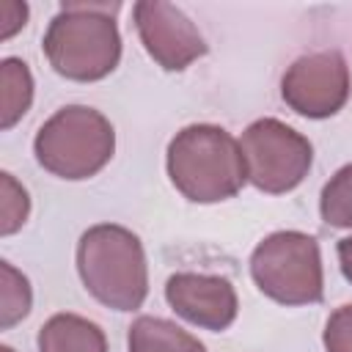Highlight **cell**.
<instances>
[{"label":"cell","mask_w":352,"mask_h":352,"mask_svg":"<svg viewBox=\"0 0 352 352\" xmlns=\"http://www.w3.org/2000/svg\"><path fill=\"white\" fill-rule=\"evenodd\" d=\"M118 3H66L44 33V55L50 66L77 82L107 77L121 60V36L113 14Z\"/></svg>","instance_id":"obj_1"},{"label":"cell","mask_w":352,"mask_h":352,"mask_svg":"<svg viewBox=\"0 0 352 352\" xmlns=\"http://www.w3.org/2000/svg\"><path fill=\"white\" fill-rule=\"evenodd\" d=\"M168 176L195 204L226 201L248 182L239 140L214 124H190L176 132L168 143Z\"/></svg>","instance_id":"obj_2"},{"label":"cell","mask_w":352,"mask_h":352,"mask_svg":"<svg viewBox=\"0 0 352 352\" xmlns=\"http://www.w3.org/2000/svg\"><path fill=\"white\" fill-rule=\"evenodd\" d=\"M77 272L82 286L113 311H135L148 294L143 245L124 226H91L77 242Z\"/></svg>","instance_id":"obj_3"},{"label":"cell","mask_w":352,"mask_h":352,"mask_svg":"<svg viewBox=\"0 0 352 352\" xmlns=\"http://www.w3.org/2000/svg\"><path fill=\"white\" fill-rule=\"evenodd\" d=\"M36 160L52 176L80 182L96 176L116 151L113 124L94 107L66 104L50 116L33 140Z\"/></svg>","instance_id":"obj_4"},{"label":"cell","mask_w":352,"mask_h":352,"mask_svg":"<svg viewBox=\"0 0 352 352\" xmlns=\"http://www.w3.org/2000/svg\"><path fill=\"white\" fill-rule=\"evenodd\" d=\"M250 275L258 292L280 305H308L324 294L319 245L302 231H275L264 236L250 256Z\"/></svg>","instance_id":"obj_5"},{"label":"cell","mask_w":352,"mask_h":352,"mask_svg":"<svg viewBox=\"0 0 352 352\" xmlns=\"http://www.w3.org/2000/svg\"><path fill=\"white\" fill-rule=\"evenodd\" d=\"M248 182L270 195H280L294 190L314 160V148L308 138L278 118L253 121L239 140Z\"/></svg>","instance_id":"obj_6"},{"label":"cell","mask_w":352,"mask_h":352,"mask_svg":"<svg viewBox=\"0 0 352 352\" xmlns=\"http://www.w3.org/2000/svg\"><path fill=\"white\" fill-rule=\"evenodd\" d=\"M283 102L305 118L336 116L349 96V66L338 50L297 58L280 80Z\"/></svg>","instance_id":"obj_7"},{"label":"cell","mask_w":352,"mask_h":352,"mask_svg":"<svg viewBox=\"0 0 352 352\" xmlns=\"http://www.w3.org/2000/svg\"><path fill=\"white\" fill-rule=\"evenodd\" d=\"M135 28L146 52L168 72H182L206 52V41L190 16L162 0L135 3Z\"/></svg>","instance_id":"obj_8"},{"label":"cell","mask_w":352,"mask_h":352,"mask_svg":"<svg viewBox=\"0 0 352 352\" xmlns=\"http://www.w3.org/2000/svg\"><path fill=\"white\" fill-rule=\"evenodd\" d=\"M168 305L190 324L206 330H226L236 319V292L228 278L204 272H176L165 283Z\"/></svg>","instance_id":"obj_9"},{"label":"cell","mask_w":352,"mask_h":352,"mask_svg":"<svg viewBox=\"0 0 352 352\" xmlns=\"http://www.w3.org/2000/svg\"><path fill=\"white\" fill-rule=\"evenodd\" d=\"M38 352H107L102 327L77 314H55L38 330Z\"/></svg>","instance_id":"obj_10"},{"label":"cell","mask_w":352,"mask_h":352,"mask_svg":"<svg viewBox=\"0 0 352 352\" xmlns=\"http://www.w3.org/2000/svg\"><path fill=\"white\" fill-rule=\"evenodd\" d=\"M126 341L129 352H206L195 336L160 316H138Z\"/></svg>","instance_id":"obj_11"},{"label":"cell","mask_w":352,"mask_h":352,"mask_svg":"<svg viewBox=\"0 0 352 352\" xmlns=\"http://www.w3.org/2000/svg\"><path fill=\"white\" fill-rule=\"evenodd\" d=\"M33 102V74L25 60L6 58L0 63V126L11 129Z\"/></svg>","instance_id":"obj_12"},{"label":"cell","mask_w":352,"mask_h":352,"mask_svg":"<svg viewBox=\"0 0 352 352\" xmlns=\"http://www.w3.org/2000/svg\"><path fill=\"white\" fill-rule=\"evenodd\" d=\"M33 302V292L28 278L14 270L8 261H0V327L8 330L19 319L28 316Z\"/></svg>","instance_id":"obj_13"},{"label":"cell","mask_w":352,"mask_h":352,"mask_svg":"<svg viewBox=\"0 0 352 352\" xmlns=\"http://www.w3.org/2000/svg\"><path fill=\"white\" fill-rule=\"evenodd\" d=\"M319 212L327 226L352 228V162L336 170V176H330V182L322 187Z\"/></svg>","instance_id":"obj_14"},{"label":"cell","mask_w":352,"mask_h":352,"mask_svg":"<svg viewBox=\"0 0 352 352\" xmlns=\"http://www.w3.org/2000/svg\"><path fill=\"white\" fill-rule=\"evenodd\" d=\"M28 212H30L28 190L11 173H0V234L8 236L19 231L28 220Z\"/></svg>","instance_id":"obj_15"},{"label":"cell","mask_w":352,"mask_h":352,"mask_svg":"<svg viewBox=\"0 0 352 352\" xmlns=\"http://www.w3.org/2000/svg\"><path fill=\"white\" fill-rule=\"evenodd\" d=\"M322 341L327 352H352V302L330 314Z\"/></svg>","instance_id":"obj_16"},{"label":"cell","mask_w":352,"mask_h":352,"mask_svg":"<svg viewBox=\"0 0 352 352\" xmlns=\"http://www.w3.org/2000/svg\"><path fill=\"white\" fill-rule=\"evenodd\" d=\"M0 38H11L28 19V6L25 3H14V0H3L0 3Z\"/></svg>","instance_id":"obj_17"},{"label":"cell","mask_w":352,"mask_h":352,"mask_svg":"<svg viewBox=\"0 0 352 352\" xmlns=\"http://www.w3.org/2000/svg\"><path fill=\"white\" fill-rule=\"evenodd\" d=\"M338 261H341L344 278L352 283V236H344V239L338 242Z\"/></svg>","instance_id":"obj_18"},{"label":"cell","mask_w":352,"mask_h":352,"mask_svg":"<svg viewBox=\"0 0 352 352\" xmlns=\"http://www.w3.org/2000/svg\"><path fill=\"white\" fill-rule=\"evenodd\" d=\"M0 352H14V349H11V346H3V349H0Z\"/></svg>","instance_id":"obj_19"}]
</instances>
